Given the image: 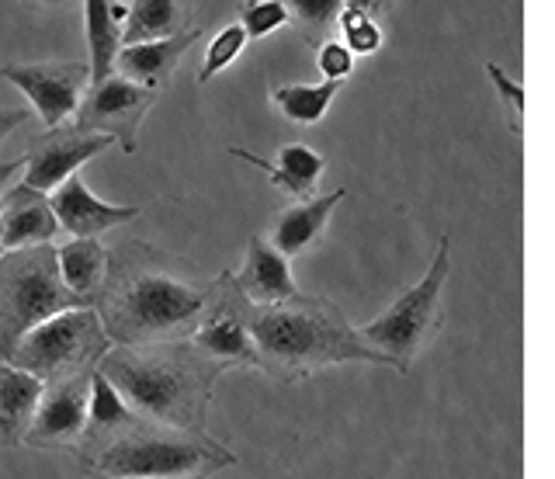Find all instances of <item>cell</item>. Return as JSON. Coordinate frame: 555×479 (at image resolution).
Listing matches in <instances>:
<instances>
[{"mask_svg":"<svg viewBox=\"0 0 555 479\" xmlns=\"http://www.w3.org/2000/svg\"><path fill=\"white\" fill-rule=\"evenodd\" d=\"M52 216L60 222V233L69 236H87V239H101L108 230L126 226V222L139 219L135 205H118V202H104L98 198L91 187L83 184L80 174L66 178L56 192H49Z\"/></svg>","mask_w":555,"mask_h":479,"instance_id":"obj_13","label":"cell"},{"mask_svg":"<svg viewBox=\"0 0 555 479\" xmlns=\"http://www.w3.org/2000/svg\"><path fill=\"white\" fill-rule=\"evenodd\" d=\"M108 348L112 340L104 334L94 306H74V310L49 316L46 323H39V327L17 340L8 365L22 368L49 386L94 372L101 358L108 354Z\"/></svg>","mask_w":555,"mask_h":479,"instance_id":"obj_7","label":"cell"},{"mask_svg":"<svg viewBox=\"0 0 555 479\" xmlns=\"http://www.w3.org/2000/svg\"><path fill=\"white\" fill-rule=\"evenodd\" d=\"M83 306L66 293L56 247H25L0 254V362H8L28 331L49 316Z\"/></svg>","mask_w":555,"mask_h":479,"instance_id":"obj_5","label":"cell"},{"mask_svg":"<svg viewBox=\"0 0 555 479\" xmlns=\"http://www.w3.org/2000/svg\"><path fill=\"white\" fill-rule=\"evenodd\" d=\"M22 170V160H8V164H0V195H4V181L11 178V174H17ZM4 254V250H0Z\"/></svg>","mask_w":555,"mask_h":479,"instance_id":"obj_33","label":"cell"},{"mask_svg":"<svg viewBox=\"0 0 555 479\" xmlns=\"http://www.w3.org/2000/svg\"><path fill=\"white\" fill-rule=\"evenodd\" d=\"M451 271V239H438V254L427 268V275L410 285L389 310L358 327L361 340L375 348L396 372H410L416 354H421L434 337L441 334V293Z\"/></svg>","mask_w":555,"mask_h":479,"instance_id":"obj_6","label":"cell"},{"mask_svg":"<svg viewBox=\"0 0 555 479\" xmlns=\"http://www.w3.org/2000/svg\"><path fill=\"white\" fill-rule=\"evenodd\" d=\"M184 28H191L188 0H129L126 25H121V46L170 39Z\"/></svg>","mask_w":555,"mask_h":479,"instance_id":"obj_22","label":"cell"},{"mask_svg":"<svg viewBox=\"0 0 555 479\" xmlns=\"http://www.w3.org/2000/svg\"><path fill=\"white\" fill-rule=\"evenodd\" d=\"M108 146H112V140L77 132L74 126L52 129L42 135V140H35L28 146V157L22 160V167H25L22 184L35 187V192H42V195L56 192L66 178H74L83 164L101 157Z\"/></svg>","mask_w":555,"mask_h":479,"instance_id":"obj_11","label":"cell"},{"mask_svg":"<svg viewBox=\"0 0 555 479\" xmlns=\"http://www.w3.org/2000/svg\"><path fill=\"white\" fill-rule=\"evenodd\" d=\"M87 389H91V372L49 383L22 444L28 449H74L87 431Z\"/></svg>","mask_w":555,"mask_h":479,"instance_id":"obj_12","label":"cell"},{"mask_svg":"<svg viewBox=\"0 0 555 479\" xmlns=\"http://www.w3.org/2000/svg\"><path fill=\"white\" fill-rule=\"evenodd\" d=\"M135 417L139 414L126 400H121V392L94 368L91 389H87V431H83V438H104V435L118 431V427L132 424Z\"/></svg>","mask_w":555,"mask_h":479,"instance_id":"obj_24","label":"cell"},{"mask_svg":"<svg viewBox=\"0 0 555 479\" xmlns=\"http://www.w3.org/2000/svg\"><path fill=\"white\" fill-rule=\"evenodd\" d=\"M340 83L320 80V83H282L271 91V105L282 112L295 126H317L323 122L326 108L334 105Z\"/></svg>","mask_w":555,"mask_h":479,"instance_id":"obj_23","label":"cell"},{"mask_svg":"<svg viewBox=\"0 0 555 479\" xmlns=\"http://www.w3.org/2000/svg\"><path fill=\"white\" fill-rule=\"evenodd\" d=\"M60 233V222L52 216L49 195L35 192L28 184H14L0 195V250L46 247Z\"/></svg>","mask_w":555,"mask_h":479,"instance_id":"obj_15","label":"cell"},{"mask_svg":"<svg viewBox=\"0 0 555 479\" xmlns=\"http://www.w3.org/2000/svg\"><path fill=\"white\" fill-rule=\"evenodd\" d=\"M121 400L139 417L178 431H205L208 406L225 365L202 354L191 340H164V345L108 348L98 362Z\"/></svg>","mask_w":555,"mask_h":479,"instance_id":"obj_3","label":"cell"},{"mask_svg":"<svg viewBox=\"0 0 555 479\" xmlns=\"http://www.w3.org/2000/svg\"><path fill=\"white\" fill-rule=\"evenodd\" d=\"M74 452L94 479H188L236 466V455L212 435L178 431L146 417H135L104 438H83Z\"/></svg>","mask_w":555,"mask_h":479,"instance_id":"obj_4","label":"cell"},{"mask_svg":"<svg viewBox=\"0 0 555 479\" xmlns=\"http://www.w3.org/2000/svg\"><path fill=\"white\" fill-rule=\"evenodd\" d=\"M28 8H39V11H49V8H60V4H66V0H25Z\"/></svg>","mask_w":555,"mask_h":479,"instance_id":"obj_34","label":"cell"},{"mask_svg":"<svg viewBox=\"0 0 555 479\" xmlns=\"http://www.w3.org/2000/svg\"><path fill=\"white\" fill-rule=\"evenodd\" d=\"M486 74H490V80H493V88L500 91V98L511 105V126L520 135V118H525V88H520L517 80H511L507 70H500L496 63H486Z\"/></svg>","mask_w":555,"mask_h":479,"instance_id":"obj_30","label":"cell"},{"mask_svg":"<svg viewBox=\"0 0 555 479\" xmlns=\"http://www.w3.org/2000/svg\"><path fill=\"white\" fill-rule=\"evenodd\" d=\"M188 340L202 354L222 362L225 368H233V365L257 368L254 337H250L247 320H243L240 296L233 293V285H230V279H225V271H222V279L212 282V293H208L205 313H202L198 327L191 331Z\"/></svg>","mask_w":555,"mask_h":479,"instance_id":"obj_10","label":"cell"},{"mask_svg":"<svg viewBox=\"0 0 555 479\" xmlns=\"http://www.w3.org/2000/svg\"><path fill=\"white\" fill-rule=\"evenodd\" d=\"M108 261H112V250L104 247L101 239L69 236L66 244L56 247V268H60L66 293L80 299L83 306H94V299L101 296L104 275H108Z\"/></svg>","mask_w":555,"mask_h":479,"instance_id":"obj_19","label":"cell"},{"mask_svg":"<svg viewBox=\"0 0 555 479\" xmlns=\"http://www.w3.org/2000/svg\"><path fill=\"white\" fill-rule=\"evenodd\" d=\"M337 28H340V42L351 49V56H375L382 42H386V36H382V25L378 18H372V14L364 11H354V8H340L337 14Z\"/></svg>","mask_w":555,"mask_h":479,"instance_id":"obj_25","label":"cell"},{"mask_svg":"<svg viewBox=\"0 0 555 479\" xmlns=\"http://www.w3.org/2000/svg\"><path fill=\"white\" fill-rule=\"evenodd\" d=\"M230 157L250 164L257 170H264L268 181L278 187V192H285L295 202H306V198L317 195V187L323 181V170H326V160L312 146H306V143H288V146H282L274 160L257 157V153L243 150V146H230Z\"/></svg>","mask_w":555,"mask_h":479,"instance_id":"obj_17","label":"cell"},{"mask_svg":"<svg viewBox=\"0 0 555 479\" xmlns=\"http://www.w3.org/2000/svg\"><path fill=\"white\" fill-rule=\"evenodd\" d=\"M240 310L254 337L257 368L274 383H299L330 365H389L364 345L340 306L323 296L295 293L278 306H250L240 299Z\"/></svg>","mask_w":555,"mask_h":479,"instance_id":"obj_2","label":"cell"},{"mask_svg":"<svg viewBox=\"0 0 555 479\" xmlns=\"http://www.w3.org/2000/svg\"><path fill=\"white\" fill-rule=\"evenodd\" d=\"M46 383L35 375L0 362V444H22L25 431L39 410Z\"/></svg>","mask_w":555,"mask_h":479,"instance_id":"obj_20","label":"cell"},{"mask_svg":"<svg viewBox=\"0 0 555 479\" xmlns=\"http://www.w3.org/2000/svg\"><path fill=\"white\" fill-rule=\"evenodd\" d=\"M317 66L323 80H334V83H344L347 77L354 74L358 60L351 56V49H347L340 39H323L320 49H317Z\"/></svg>","mask_w":555,"mask_h":479,"instance_id":"obj_29","label":"cell"},{"mask_svg":"<svg viewBox=\"0 0 555 479\" xmlns=\"http://www.w3.org/2000/svg\"><path fill=\"white\" fill-rule=\"evenodd\" d=\"M392 4H396V0H344V8L364 11V14H372V18H378V14H389Z\"/></svg>","mask_w":555,"mask_h":479,"instance_id":"obj_32","label":"cell"},{"mask_svg":"<svg viewBox=\"0 0 555 479\" xmlns=\"http://www.w3.org/2000/svg\"><path fill=\"white\" fill-rule=\"evenodd\" d=\"M243 36L250 39H268L271 31L285 28L288 25V11L282 0H243L240 4V22Z\"/></svg>","mask_w":555,"mask_h":479,"instance_id":"obj_28","label":"cell"},{"mask_svg":"<svg viewBox=\"0 0 555 479\" xmlns=\"http://www.w3.org/2000/svg\"><path fill=\"white\" fill-rule=\"evenodd\" d=\"M115 4H121V8H126V4H129V0H115Z\"/></svg>","mask_w":555,"mask_h":479,"instance_id":"obj_35","label":"cell"},{"mask_svg":"<svg viewBox=\"0 0 555 479\" xmlns=\"http://www.w3.org/2000/svg\"><path fill=\"white\" fill-rule=\"evenodd\" d=\"M121 22L126 8L115 0H83V25H87V46H91V83H101L115 74V60L121 49Z\"/></svg>","mask_w":555,"mask_h":479,"instance_id":"obj_21","label":"cell"},{"mask_svg":"<svg viewBox=\"0 0 555 479\" xmlns=\"http://www.w3.org/2000/svg\"><path fill=\"white\" fill-rule=\"evenodd\" d=\"M156 91L143 88L121 74L104 77L101 83H91L87 94L80 98V108L74 115V129L87 135H104L121 146V153L139 150V126L156 105Z\"/></svg>","mask_w":555,"mask_h":479,"instance_id":"obj_8","label":"cell"},{"mask_svg":"<svg viewBox=\"0 0 555 479\" xmlns=\"http://www.w3.org/2000/svg\"><path fill=\"white\" fill-rule=\"evenodd\" d=\"M288 11V25H295L306 39H320L337 25L344 0H282Z\"/></svg>","mask_w":555,"mask_h":479,"instance_id":"obj_26","label":"cell"},{"mask_svg":"<svg viewBox=\"0 0 555 479\" xmlns=\"http://www.w3.org/2000/svg\"><path fill=\"white\" fill-rule=\"evenodd\" d=\"M0 77L11 80L17 91H22L35 115L42 118V126L52 129H63L69 118L77 115L80 108V98L91 88V70L87 63H8Z\"/></svg>","mask_w":555,"mask_h":479,"instance_id":"obj_9","label":"cell"},{"mask_svg":"<svg viewBox=\"0 0 555 479\" xmlns=\"http://www.w3.org/2000/svg\"><path fill=\"white\" fill-rule=\"evenodd\" d=\"M212 282H191L170 271L164 254L126 244L112 254L94 313L115 348L184 340L198 327Z\"/></svg>","mask_w":555,"mask_h":479,"instance_id":"obj_1","label":"cell"},{"mask_svg":"<svg viewBox=\"0 0 555 479\" xmlns=\"http://www.w3.org/2000/svg\"><path fill=\"white\" fill-rule=\"evenodd\" d=\"M225 279H230L233 293L250 306H278L299 293V285L292 279L288 258H282V254L268 244V236H260V233L250 236L243 268L225 271Z\"/></svg>","mask_w":555,"mask_h":479,"instance_id":"obj_14","label":"cell"},{"mask_svg":"<svg viewBox=\"0 0 555 479\" xmlns=\"http://www.w3.org/2000/svg\"><path fill=\"white\" fill-rule=\"evenodd\" d=\"M243 49H247V36H243L240 25H225L222 31H216L212 42H208V49H205L202 70H198V83H208L212 77H219L225 66H233Z\"/></svg>","mask_w":555,"mask_h":479,"instance_id":"obj_27","label":"cell"},{"mask_svg":"<svg viewBox=\"0 0 555 479\" xmlns=\"http://www.w3.org/2000/svg\"><path fill=\"white\" fill-rule=\"evenodd\" d=\"M344 187H337L334 195H312L306 202H295L288 209L274 219V230L268 244L282 254V258H299V254L312 250L323 244L326 226H330V216H334L337 202H344Z\"/></svg>","mask_w":555,"mask_h":479,"instance_id":"obj_18","label":"cell"},{"mask_svg":"<svg viewBox=\"0 0 555 479\" xmlns=\"http://www.w3.org/2000/svg\"><path fill=\"white\" fill-rule=\"evenodd\" d=\"M188 479H208V476H188Z\"/></svg>","mask_w":555,"mask_h":479,"instance_id":"obj_36","label":"cell"},{"mask_svg":"<svg viewBox=\"0 0 555 479\" xmlns=\"http://www.w3.org/2000/svg\"><path fill=\"white\" fill-rule=\"evenodd\" d=\"M25 122H28V112L25 108H0V143H4L8 135L17 126H25Z\"/></svg>","mask_w":555,"mask_h":479,"instance_id":"obj_31","label":"cell"},{"mask_svg":"<svg viewBox=\"0 0 555 479\" xmlns=\"http://www.w3.org/2000/svg\"><path fill=\"white\" fill-rule=\"evenodd\" d=\"M202 39V28L191 25L184 31H178V36L170 39H153V42H135V46H121L118 49V74L129 77L135 83H143V88L150 91H167L173 74H178V66L184 60V53L191 46H195Z\"/></svg>","mask_w":555,"mask_h":479,"instance_id":"obj_16","label":"cell"}]
</instances>
